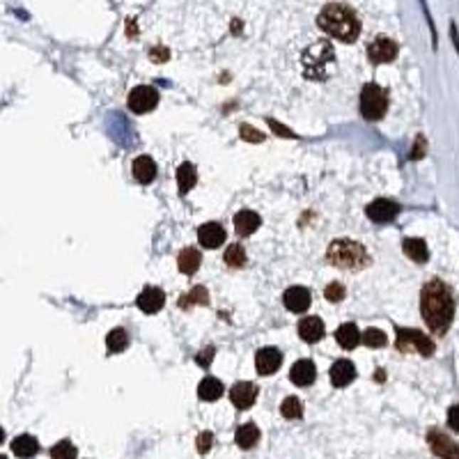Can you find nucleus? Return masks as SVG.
Here are the masks:
<instances>
[{
  "label": "nucleus",
  "instance_id": "nucleus-23",
  "mask_svg": "<svg viewBox=\"0 0 459 459\" xmlns=\"http://www.w3.org/2000/svg\"><path fill=\"white\" fill-rule=\"evenodd\" d=\"M12 453L16 457H35L39 453V441L35 436H30V434H21V436H16L14 441H12Z\"/></svg>",
  "mask_w": 459,
  "mask_h": 459
},
{
  "label": "nucleus",
  "instance_id": "nucleus-7",
  "mask_svg": "<svg viewBox=\"0 0 459 459\" xmlns=\"http://www.w3.org/2000/svg\"><path fill=\"white\" fill-rule=\"evenodd\" d=\"M159 104V92L152 85H138L129 92V108L136 115H145L149 110H154Z\"/></svg>",
  "mask_w": 459,
  "mask_h": 459
},
{
  "label": "nucleus",
  "instance_id": "nucleus-27",
  "mask_svg": "<svg viewBox=\"0 0 459 459\" xmlns=\"http://www.w3.org/2000/svg\"><path fill=\"white\" fill-rule=\"evenodd\" d=\"M234 441H237V445L243 448V450H250V448L260 441V430L253 423L241 425L237 430V434H234Z\"/></svg>",
  "mask_w": 459,
  "mask_h": 459
},
{
  "label": "nucleus",
  "instance_id": "nucleus-16",
  "mask_svg": "<svg viewBox=\"0 0 459 459\" xmlns=\"http://www.w3.org/2000/svg\"><path fill=\"white\" fill-rule=\"evenodd\" d=\"M290 379L297 384V386H310L315 379H317V367H315L312 361L308 359H301L292 365V370H290Z\"/></svg>",
  "mask_w": 459,
  "mask_h": 459
},
{
  "label": "nucleus",
  "instance_id": "nucleus-26",
  "mask_svg": "<svg viewBox=\"0 0 459 459\" xmlns=\"http://www.w3.org/2000/svg\"><path fill=\"white\" fill-rule=\"evenodd\" d=\"M223 384L216 379V376H205V379L200 381L198 386V395H200V400H207V402H213V400H218V397L223 395Z\"/></svg>",
  "mask_w": 459,
  "mask_h": 459
},
{
  "label": "nucleus",
  "instance_id": "nucleus-25",
  "mask_svg": "<svg viewBox=\"0 0 459 459\" xmlns=\"http://www.w3.org/2000/svg\"><path fill=\"white\" fill-rule=\"evenodd\" d=\"M402 248L404 253L409 255V258L413 262H427V258H430V248H427V243L423 239H418V237H409V239H404L402 241Z\"/></svg>",
  "mask_w": 459,
  "mask_h": 459
},
{
  "label": "nucleus",
  "instance_id": "nucleus-17",
  "mask_svg": "<svg viewBox=\"0 0 459 459\" xmlns=\"http://www.w3.org/2000/svg\"><path fill=\"white\" fill-rule=\"evenodd\" d=\"M198 241L205 248H218L223 241H226V230H223L221 223H205L198 230Z\"/></svg>",
  "mask_w": 459,
  "mask_h": 459
},
{
  "label": "nucleus",
  "instance_id": "nucleus-3",
  "mask_svg": "<svg viewBox=\"0 0 459 459\" xmlns=\"http://www.w3.org/2000/svg\"><path fill=\"white\" fill-rule=\"evenodd\" d=\"M333 63H335V51H333V44L326 42V39L310 44L301 56L303 74H305V78H312V80H326V78H329L331 69H333Z\"/></svg>",
  "mask_w": 459,
  "mask_h": 459
},
{
  "label": "nucleus",
  "instance_id": "nucleus-19",
  "mask_svg": "<svg viewBox=\"0 0 459 459\" xmlns=\"http://www.w3.org/2000/svg\"><path fill=\"white\" fill-rule=\"evenodd\" d=\"M260 226H262V218L250 209H243L234 216V230H237L239 237H248V234H253Z\"/></svg>",
  "mask_w": 459,
  "mask_h": 459
},
{
  "label": "nucleus",
  "instance_id": "nucleus-10",
  "mask_svg": "<svg viewBox=\"0 0 459 459\" xmlns=\"http://www.w3.org/2000/svg\"><path fill=\"white\" fill-rule=\"evenodd\" d=\"M367 218L374 221V223H391L397 213H400V205L393 200H386V198H376L374 202H370L365 209Z\"/></svg>",
  "mask_w": 459,
  "mask_h": 459
},
{
  "label": "nucleus",
  "instance_id": "nucleus-38",
  "mask_svg": "<svg viewBox=\"0 0 459 459\" xmlns=\"http://www.w3.org/2000/svg\"><path fill=\"white\" fill-rule=\"evenodd\" d=\"M448 425H450L455 432H459V404L450 406V411H448Z\"/></svg>",
  "mask_w": 459,
  "mask_h": 459
},
{
  "label": "nucleus",
  "instance_id": "nucleus-5",
  "mask_svg": "<svg viewBox=\"0 0 459 459\" xmlns=\"http://www.w3.org/2000/svg\"><path fill=\"white\" fill-rule=\"evenodd\" d=\"M389 110V92L376 83H367L361 90V115L370 122H376Z\"/></svg>",
  "mask_w": 459,
  "mask_h": 459
},
{
  "label": "nucleus",
  "instance_id": "nucleus-30",
  "mask_svg": "<svg viewBox=\"0 0 459 459\" xmlns=\"http://www.w3.org/2000/svg\"><path fill=\"white\" fill-rule=\"evenodd\" d=\"M226 264H228V267H232V269H241L243 264H246V250H243V246H239V243H232V246H228Z\"/></svg>",
  "mask_w": 459,
  "mask_h": 459
},
{
  "label": "nucleus",
  "instance_id": "nucleus-34",
  "mask_svg": "<svg viewBox=\"0 0 459 459\" xmlns=\"http://www.w3.org/2000/svg\"><path fill=\"white\" fill-rule=\"evenodd\" d=\"M344 294H347V290H344L342 283H331V285H326V290H324V297L329 301H333V303L342 301Z\"/></svg>",
  "mask_w": 459,
  "mask_h": 459
},
{
  "label": "nucleus",
  "instance_id": "nucleus-15",
  "mask_svg": "<svg viewBox=\"0 0 459 459\" xmlns=\"http://www.w3.org/2000/svg\"><path fill=\"white\" fill-rule=\"evenodd\" d=\"M329 374H331V384L335 386V389H344V386H349L356 379V367L352 361L340 359V361L333 363Z\"/></svg>",
  "mask_w": 459,
  "mask_h": 459
},
{
  "label": "nucleus",
  "instance_id": "nucleus-11",
  "mask_svg": "<svg viewBox=\"0 0 459 459\" xmlns=\"http://www.w3.org/2000/svg\"><path fill=\"white\" fill-rule=\"evenodd\" d=\"M280 363H283V354H280V349H275V347H264V349H260L258 356H255V367H258V372L264 376L278 372Z\"/></svg>",
  "mask_w": 459,
  "mask_h": 459
},
{
  "label": "nucleus",
  "instance_id": "nucleus-9",
  "mask_svg": "<svg viewBox=\"0 0 459 459\" xmlns=\"http://www.w3.org/2000/svg\"><path fill=\"white\" fill-rule=\"evenodd\" d=\"M427 443H430L432 453L438 459H459V445L453 441L450 436H445L443 432L430 430V434H427Z\"/></svg>",
  "mask_w": 459,
  "mask_h": 459
},
{
  "label": "nucleus",
  "instance_id": "nucleus-12",
  "mask_svg": "<svg viewBox=\"0 0 459 459\" xmlns=\"http://www.w3.org/2000/svg\"><path fill=\"white\" fill-rule=\"evenodd\" d=\"M255 397H258V386H253L250 381H239V384H234L232 391H230L232 404L237 406V409H241V411L250 409L253 402H255Z\"/></svg>",
  "mask_w": 459,
  "mask_h": 459
},
{
  "label": "nucleus",
  "instance_id": "nucleus-24",
  "mask_svg": "<svg viewBox=\"0 0 459 459\" xmlns=\"http://www.w3.org/2000/svg\"><path fill=\"white\" fill-rule=\"evenodd\" d=\"M200 262H202V255H200L198 248H184L179 253V258H177V267H179L181 273L193 275L200 269Z\"/></svg>",
  "mask_w": 459,
  "mask_h": 459
},
{
  "label": "nucleus",
  "instance_id": "nucleus-14",
  "mask_svg": "<svg viewBox=\"0 0 459 459\" xmlns=\"http://www.w3.org/2000/svg\"><path fill=\"white\" fill-rule=\"evenodd\" d=\"M283 303H285V308L292 312H305L310 308V292L301 287V285H294V287L285 292Z\"/></svg>",
  "mask_w": 459,
  "mask_h": 459
},
{
  "label": "nucleus",
  "instance_id": "nucleus-22",
  "mask_svg": "<svg viewBox=\"0 0 459 459\" xmlns=\"http://www.w3.org/2000/svg\"><path fill=\"white\" fill-rule=\"evenodd\" d=\"M198 184V170H196V166L193 163H189V161H184L181 166L177 168V189H179V193L184 196V193H189L193 186Z\"/></svg>",
  "mask_w": 459,
  "mask_h": 459
},
{
  "label": "nucleus",
  "instance_id": "nucleus-39",
  "mask_svg": "<svg viewBox=\"0 0 459 459\" xmlns=\"http://www.w3.org/2000/svg\"><path fill=\"white\" fill-rule=\"evenodd\" d=\"M213 354H216V349H213V347H207V349H205V352H202V354H198V356H196V361H198V363H200L202 367H207V365L211 363V359H213Z\"/></svg>",
  "mask_w": 459,
  "mask_h": 459
},
{
  "label": "nucleus",
  "instance_id": "nucleus-41",
  "mask_svg": "<svg viewBox=\"0 0 459 459\" xmlns=\"http://www.w3.org/2000/svg\"><path fill=\"white\" fill-rule=\"evenodd\" d=\"M423 154H425V138H418V140H416V149H413L411 159H421Z\"/></svg>",
  "mask_w": 459,
  "mask_h": 459
},
{
  "label": "nucleus",
  "instance_id": "nucleus-36",
  "mask_svg": "<svg viewBox=\"0 0 459 459\" xmlns=\"http://www.w3.org/2000/svg\"><path fill=\"white\" fill-rule=\"evenodd\" d=\"M211 443H213V434L211 432H202L198 434V441H196V448L200 455H207L211 450Z\"/></svg>",
  "mask_w": 459,
  "mask_h": 459
},
{
  "label": "nucleus",
  "instance_id": "nucleus-29",
  "mask_svg": "<svg viewBox=\"0 0 459 459\" xmlns=\"http://www.w3.org/2000/svg\"><path fill=\"white\" fill-rule=\"evenodd\" d=\"M127 344H129V335H127L125 329H113V331L108 333V338H106L108 354H120V352H125Z\"/></svg>",
  "mask_w": 459,
  "mask_h": 459
},
{
  "label": "nucleus",
  "instance_id": "nucleus-18",
  "mask_svg": "<svg viewBox=\"0 0 459 459\" xmlns=\"http://www.w3.org/2000/svg\"><path fill=\"white\" fill-rule=\"evenodd\" d=\"M324 322L320 317H303L299 322V335L305 342H320L324 338Z\"/></svg>",
  "mask_w": 459,
  "mask_h": 459
},
{
  "label": "nucleus",
  "instance_id": "nucleus-13",
  "mask_svg": "<svg viewBox=\"0 0 459 459\" xmlns=\"http://www.w3.org/2000/svg\"><path fill=\"white\" fill-rule=\"evenodd\" d=\"M163 303H166V294L159 287H145L136 299V305L147 315H154L163 308Z\"/></svg>",
  "mask_w": 459,
  "mask_h": 459
},
{
  "label": "nucleus",
  "instance_id": "nucleus-8",
  "mask_svg": "<svg viewBox=\"0 0 459 459\" xmlns=\"http://www.w3.org/2000/svg\"><path fill=\"white\" fill-rule=\"evenodd\" d=\"M400 53V46H397L391 37L386 35H379L374 37L370 46H367V58H370L372 65H384V63H393Z\"/></svg>",
  "mask_w": 459,
  "mask_h": 459
},
{
  "label": "nucleus",
  "instance_id": "nucleus-2",
  "mask_svg": "<svg viewBox=\"0 0 459 459\" xmlns=\"http://www.w3.org/2000/svg\"><path fill=\"white\" fill-rule=\"evenodd\" d=\"M317 26L329 37L340 39V42H344V44L356 42V39H359V35H361L359 14H356L349 5H342V3L324 5L320 16H317Z\"/></svg>",
  "mask_w": 459,
  "mask_h": 459
},
{
  "label": "nucleus",
  "instance_id": "nucleus-20",
  "mask_svg": "<svg viewBox=\"0 0 459 459\" xmlns=\"http://www.w3.org/2000/svg\"><path fill=\"white\" fill-rule=\"evenodd\" d=\"M134 177L138 184H152L157 179V163L152 157L142 154L134 161Z\"/></svg>",
  "mask_w": 459,
  "mask_h": 459
},
{
  "label": "nucleus",
  "instance_id": "nucleus-31",
  "mask_svg": "<svg viewBox=\"0 0 459 459\" xmlns=\"http://www.w3.org/2000/svg\"><path fill=\"white\" fill-rule=\"evenodd\" d=\"M78 450L71 441H58L53 448H51V459H76Z\"/></svg>",
  "mask_w": 459,
  "mask_h": 459
},
{
  "label": "nucleus",
  "instance_id": "nucleus-1",
  "mask_svg": "<svg viewBox=\"0 0 459 459\" xmlns=\"http://www.w3.org/2000/svg\"><path fill=\"white\" fill-rule=\"evenodd\" d=\"M421 312L425 324L434 333L443 335L455 320V299L450 287L441 280L427 283L421 292Z\"/></svg>",
  "mask_w": 459,
  "mask_h": 459
},
{
  "label": "nucleus",
  "instance_id": "nucleus-40",
  "mask_svg": "<svg viewBox=\"0 0 459 459\" xmlns=\"http://www.w3.org/2000/svg\"><path fill=\"white\" fill-rule=\"evenodd\" d=\"M269 127H271L278 136H283V138H297V136L292 134V131H287L283 125H278V122H273V120H269Z\"/></svg>",
  "mask_w": 459,
  "mask_h": 459
},
{
  "label": "nucleus",
  "instance_id": "nucleus-21",
  "mask_svg": "<svg viewBox=\"0 0 459 459\" xmlns=\"http://www.w3.org/2000/svg\"><path fill=\"white\" fill-rule=\"evenodd\" d=\"M335 340H338L342 349H354V347H359V342H363V335L356 324H342L340 329L335 331Z\"/></svg>",
  "mask_w": 459,
  "mask_h": 459
},
{
  "label": "nucleus",
  "instance_id": "nucleus-6",
  "mask_svg": "<svg viewBox=\"0 0 459 459\" xmlns=\"http://www.w3.org/2000/svg\"><path fill=\"white\" fill-rule=\"evenodd\" d=\"M395 347L400 352H416L421 356H432L434 354V342L427 338L423 331H416V329H397Z\"/></svg>",
  "mask_w": 459,
  "mask_h": 459
},
{
  "label": "nucleus",
  "instance_id": "nucleus-33",
  "mask_svg": "<svg viewBox=\"0 0 459 459\" xmlns=\"http://www.w3.org/2000/svg\"><path fill=\"white\" fill-rule=\"evenodd\" d=\"M386 333L379 331V329H367L363 333V344L365 347H372V349H379V347H386Z\"/></svg>",
  "mask_w": 459,
  "mask_h": 459
},
{
  "label": "nucleus",
  "instance_id": "nucleus-4",
  "mask_svg": "<svg viewBox=\"0 0 459 459\" xmlns=\"http://www.w3.org/2000/svg\"><path fill=\"white\" fill-rule=\"evenodd\" d=\"M326 260L340 269H349V271H359L365 269L370 264V255L361 246L359 241L352 239H335L329 250H326Z\"/></svg>",
  "mask_w": 459,
  "mask_h": 459
},
{
  "label": "nucleus",
  "instance_id": "nucleus-37",
  "mask_svg": "<svg viewBox=\"0 0 459 459\" xmlns=\"http://www.w3.org/2000/svg\"><path fill=\"white\" fill-rule=\"evenodd\" d=\"M149 58H152V63H166V60L170 58V51L163 48V46H154L149 51Z\"/></svg>",
  "mask_w": 459,
  "mask_h": 459
},
{
  "label": "nucleus",
  "instance_id": "nucleus-28",
  "mask_svg": "<svg viewBox=\"0 0 459 459\" xmlns=\"http://www.w3.org/2000/svg\"><path fill=\"white\" fill-rule=\"evenodd\" d=\"M177 303H179V308H184V310H189L191 305H207L209 303V294H207L205 287H202V285H198V287H193L189 294H184Z\"/></svg>",
  "mask_w": 459,
  "mask_h": 459
},
{
  "label": "nucleus",
  "instance_id": "nucleus-32",
  "mask_svg": "<svg viewBox=\"0 0 459 459\" xmlns=\"http://www.w3.org/2000/svg\"><path fill=\"white\" fill-rule=\"evenodd\" d=\"M280 413L285 418H290V421H297V418H301L303 416V406H301L299 397H287V400H285L283 406H280Z\"/></svg>",
  "mask_w": 459,
  "mask_h": 459
},
{
  "label": "nucleus",
  "instance_id": "nucleus-35",
  "mask_svg": "<svg viewBox=\"0 0 459 459\" xmlns=\"http://www.w3.org/2000/svg\"><path fill=\"white\" fill-rule=\"evenodd\" d=\"M239 136H241L243 140H248V142H262V140H264V134H260V131L253 129L250 125H241Z\"/></svg>",
  "mask_w": 459,
  "mask_h": 459
}]
</instances>
